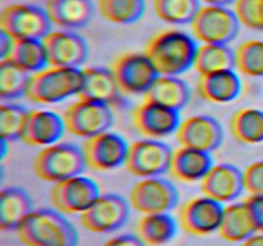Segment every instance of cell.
Listing matches in <instances>:
<instances>
[{
  "label": "cell",
  "mask_w": 263,
  "mask_h": 246,
  "mask_svg": "<svg viewBox=\"0 0 263 246\" xmlns=\"http://www.w3.org/2000/svg\"><path fill=\"white\" fill-rule=\"evenodd\" d=\"M198 46L193 35L176 28H167L149 38L144 53L161 76H180L194 68Z\"/></svg>",
  "instance_id": "6da1fadb"
},
{
  "label": "cell",
  "mask_w": 263,
  "mask_h": 246,
  "mask_svg": "<svg viewBox=\"0 0 263 246\" xmlns=\"http://www.w3.org/2000/svg\"><path fill=\"white\" fill-rule=\"evenodd\" d=\"M26 246H77L76 227L54 208L32 210L15 230Z\"/></svg>",
  "instance_id": "7a4b0ae2"
},
{
  "label": "cell",
  "mask_w": 263,
  "mask_h": 246,
  "mask_svg": "<svg viewBox=\"0 0 263 246\" xmlns=\"http://www.w3.org/2000/svg\"><path fill=\"white\" fill-rule=\"evenodd\" d=\"M82 85L81 68L48 66L31 74L28 85V101L37 105H50L77 96Z\"/></svg>",
  "instance_id": "3957f363"
},
{
  "label": "cell",
  "mask_w": 263,
  "mask_h": 246,
  "mask_svg": "<svg viewBox=\"0 0 263 246\" xmlns=\"http://www.w3.org/2000/svg\"><path fill=\"white\" fill-rule=\"evenodd\" d=\"M86 168L84 149L72 142H57L45 146L33 159L36 176L50 183H58L79 176Z\"/></svg>",
  "instance_id": "277c9868"
},
{
  "label": "cell",
  "mask_w": 263,
  "mask_h": 246,
  "mask_svg": "<svg viewBox=\"0 0 263 246\" xmlns=\"http://www.w3.org/2000/svg\"><path fill=\"white\" fill-rule=\"evenodd\" d=\"M240 22L234 9L220 5L200 7L190 23L192 35L200 44H221L229 45L236 38L240 30Z\"/></svg>",
  "instance_id": "5b68a950"
},
{
  "label": "cell",
  "mask_w": 263,
  "mask_h": 246,
  "mask_svg": "<svg viewBox=\"0 0 263 246\" xmlns=\"http://www.w3.org/2000/svg\"><path fill=\"white\" fill-rule=\"evenodd\" d=\"M51 26L45 9L28 3L8 5L0 14V31L14 40H43Z\"/></svg>",
  "instance_id": "8992f818"
},
{
  "label": "cell",
  "mask_w": 263,
  "mask_h": 246,
  "mask_svg": "<svg viewBox=\"0 0 263 246\" xmlns=\"http://www.w3.org/2000/svg\"><path fill=\"white\" fill-rule=\"evenodd\" d=\"M121 91L125 95H145L161 74L145 53L121 54L110 64Z\"/></svg>",
  "instance_id": "52a82bcc"
},
{
  "label": "cell",
  "mask_w": 263,
  "mask_h": 246,
  "mask_svg": "<svg viewBox=\"0 0 263 246\" xmlns=\"http://www.w3.org/2000/svg\"><path fill=\"white\" fill-rule=\"evenodd\" d=\"M172 154L171 146L163 141L144 137L130 144L125 167L139 178L161 177L170 171Z\"/></svg>",
  "instance_id": "ba28073f"
},
{
  "label": "cell",
  "mask_w": 263,
  "mask_h": 246,
  "mask_svg": "<svg viewBox=\"0 0 263 246\" xmlns=\"http://www.w3.org/2000/svg\"><path fill=\"white\" fill-rule=\"evenodd\" d=\"M63 118L67 131L85 140L109 131L115 123L112 108L82 99L69 104L64 110Z\"/></svg>",
  "instance_id": "9c48e42d"
},
{
  "label": "cell",
  "mask_w": 263,
  "mask_h": 246,
  "mask_svg": "<svg viewBox=\"0 0 263 246\" xmlns=\"http://www.w3.org/2000/svg\"><path fill=\"white\" fill-rule=\"evenodd\" d=\"M177 187L162 177H148L136 182L130 190L131 208L140 214L168 213L179 204Z\"/></svg>",
  "instance_id": "30bf717a"
},
{
  "label": "cell",
  "mask_w": 263,
  "mask_h": 246,
  "mask_svg": "<svg viewBox=\"0 0 263 246\" xmlns=\"http://www.w3.org/2000/svg\"><path fill=\"white\" fill-rule=\"evenodd\" d=\"M130 207V201L120 195L100 194L94 204L80 215V222L92 233L115 232L128 220Z\"/></svg>",
  "instance_id": "8fae6325"
},
{
  "label": "cell",
  "mask_w": 263,
  "mask_h": 246,
  "mask_svg": "<svg viewBox=\"0 0 263 246\" xmlns=\"http://www.w3.org/2000/svg\"><path fill=\"white\" fill-rule=\"evenodd\" d=\"M99 196L100 190L97 182L90 177L79 174L54 183L50 201L54 209L63 214L81 215Z\"/></svg>",
  "instance_id": "7c38bea8"
},
{
  "label": "cell",
  "mask_w": 263,
  "mask_h": 246,
  "mask_svg": "<svg viewBox=\"0 0 263 246\" xmlns=\"http://www.w3.org/2000/svg\"><path fill=\"white\" fill-rule=\"evenodd\" d=\"M134 128L145 138L162 140L176 135L181 123L180 112L144 99L131 114Z\"/></svg>",
  "instance_id": "4fadbf2b"
},
{
  "label": "cell",
  "mask_w": 263,
  "mask_h": 246,
  "mask_svg": "<svg viewBox=\"0 0 263 246\" xmlns=\"http://www.w3.org/2000/svg\"><path fill=\"white\" fill-rule=\"evenodd\" d=\"M128 146L122 136L112 131L86 138L82 149L87 168L97 172H108L125 166Z\"/></svg>",
  "instance_id": "5bb4252c"
},
{
  "label": "cell",
  "mask_w": 263,
  "mask_h": 246,
  "mask_svg": "<svg viewBox=\"0 0 263 246\" xmlns=\"http://www.w3.org/2000/svg\"><path fill=\"white\" fill-rule=\"evenodd\" d=\"M222 202L203 194L187 200L179 212L180 225L193 236H210L218 232L222 220Z\"/></svg>",
  "instance_id": "9a60e30c"
},
{
  "label": "cell",
  "mask_w": 263,
  "mask_h": 246,
  "mask_svg": "<svg viewBox=\"0 0 263 246\" xmlns=\"http://www.w3.org/2000/svg\"><path fill=\"white\" fill-rule=\"evenodd\" d=\"M125 96L110 68L89 67L82 69V85L77 95L79 99L105 104L112 109H122L128 105Z\"/></svg>",
  "instance_id": "2e32d148"
},
{
  "label": "cell",
  "mask_w": 263,
  "mask_h": 246,
  "mask_svg": "<svg viewBox=\"0 0 263 246\" xmlns=\"http://www.w3.org/2000/svg\"><path fill=\"white\" fill-rule=\"evenodd\" d=\"M49 66L80 68L89 56V45L80 33L68 30L50 31L43 38Z\"/></svg>",
  "instance_id": "e0dca14e"
},
{
  "label": "cell",
  "mask_w": 263,
  "mask_h": 246,
  "mask_svg": "<svg viewBox=\"0 0 263 246\" xmlns=\"http://www.w3.org/2000/svg\"><path fill=\"white\" fill-rule=\"evenodd\" d=\"M225 137L222 125L216 118L205 114H197L181 120L176 132L180 146L213 153L221 148Z\"/></svg>",
  "instance_id": "ac0fdd59"
},
{
  "label": "cell",
  "mask_w": 263,
  "mask_h": 246,
  "mask_svg": "<svg viewBox=\"0 0 263 246\" xmlns=\"http://www.w3.org/2000/svg\"><path fill=\"white\" fill-rule=\"evenodd\" d=\"M202 192L222 204L234 202L246 191L243 171L229 163L213 164L200 182Z\"/></svg>",
  "instance_id": "d6986e66"
},
{
  "label": "cell",
  "mask_w": 263,
  "mask_h": 246,
  "mask_svg": "<svg viewBox=\"0 0 263 246\" xmlns=\"http://www.w3.org/2000/svg\"><path fill=\"white\" fill-rule=\"evenodd\" d=\"M66 131L63 115L54 110H30L22 141L26 145L45 148L59 142Z\"/></svg>",
  "instance_id": "ffe728a7"
},
{
  "label": "cell",
  "mask_w": 263,
  "mask_h": 246,
  "mask_svg": "<svg viewBox=\"0 0 263 246\" xmlns=\"http://www.w3.org/2000/svg\"><path fill=\"white\" fill-rule=\"evenodd\" d=\"M44 9L51 25L68 31L89 25L95 13L91 0H45Z\"/></svg>",
  "instance_id": "44dd1931"
},
{
  "label": "cell",
  "mask_w": 263,
  "mask_h": 246,
  "mask_svg": "<svg viewBox=\"0 0 263 246\" xmlns=\"http://www.w3.org/2000/svg\"><path fill=\"white\" fill-rule=\"evenodd\" d=\"M197 91L203 100L212 104H229L241 94V81L235 69L200 74Z\"/></svg>",
  "instance_id": "7402d4cb"
},
{
  "label": "cell",
  "mask_w": 263,
  "mask_h": 246,
  "mask_svg": "<svg viewBox=\"0 0 263 246\" xmlns=\"http://www.w3.org/2000/svg\"><path fill=\"white\" fill-rule=\"evenodd\" d=\"M212 167L213 159L211 153L180 146L172 154L168 173L179 182L195 183L202 182Z\"/></svg>",
  "instance_id": "603a6c76"
},
{
  "label": "cell",
  "mask_w": 263,
  "mask_h": 246,
  "mask_svg": "<svg viewBox=\"0 0 263 246\" xmlns=\"http://www.w3.org/2000/svg\"><path fill=\"white\" fill-rule=\"evenodd\" d=\"M257 232L249 208L246 200L230 202L223 210L218 235L222 240L233 243H241Z\"/></svg>",
  "instance_id": "cb8c5ba5"
},
{
  "label": "cell",
  "mask_w": 263,
  "mask_h": 246,
  "mask_svg": "<svg viewBox=\"0 0 263 246\" xmlns=\"http://www.w3.org/2000/svg\"><path fill=\"white\" fill-rule=\"evenodd\" d=\"M33 210V201L25 189L5 187L0 192V228L15 231Z\"/></svg>",
  "instance_id": "d4e9b609"
},
{
  "label": "cell",
  "mask_w": 263,
  "mask_h": 246,
  "mask_svg": "<svg viewBox=\"0 0 263 246\" xmlns=\"http://www.w3.org/2000/svg\"><path fill=\"white\" fill-rule=\"evenodd\" d=\"M192 97V91L185 81L179 76H159L144 95V99L152 100L164 105L170 109L181 112L187 107Z\"/></svg>",
  "instance_id": "484cf974"
},
{
  "label": "cell",
  "mask_w": 263,
  "mask_h": 246,
  "mask_svg": "<svg viewBox=\"0 0 263 246\" xmlns=\"http://www.w3.org/2000/svg\"><path fill=\"white\" fill-rule=\"evenodd\" d=\"M177 232V222L168 213L144 214L136 223L135 233L146 246H163Z\"/></svg>",
  "instance_id": "4316f807"
},
{
  "label": "cell",
  "mask_w": 263,
  "mask_h": 246,
  "mask_svg": "<svg viewBox=\"0 0 263 246\" xmlns=\"http://www.w3.org/2000/svg\"><path fill=\"white\" fill-rule=\"evenodd\" d=\"M233 137L243 145H258L263 142V109L241 108L230 119Z\"/></svg>",
  "instance_id": "83f0119b"
},
{
  "label": "cell",
  "mask_w": 263,
  "mask_h": 246,
  "mask_svg": "<svg viewBox=\"0 0 263 246\" xmlns=\"http://www.w3.org/2000/svg\"><path fill=\"white\" fill-rule=\"evenodd\" d=\"M194 69L200 74L235 69V51L229 45L202 44L198 46Z\"/></svg>",
  "instance_id": "f1b7e54d"
},
{
  "label": "cell",
  "mask_w": 263,
  "mask_h": 246,
  "mask_svg": "<svg viewBox=\"0 0 263 246\" xmlns=\"http://www.w3.org/2000/svg\"><path fill=\"white\" fill-rule=\"evenodd\" d=\"M97 7L105 20L118 26L133 25L145 14V0H98Z\"/></svg>",
  "instance_id": "f546056e"
},
{
  "label": "cell",
  "mask_w": 263,
  "mask_h": 246,
  "mask_svg": "<svg viewBox=\"0 0 263 246\" xmlns=\"http://www.w3.org/2000/svg\"><path fill=\"white\" fill-rule=\"evenodd\" d=\"M7 59L31 74L49 66L43 40H14Z\"/></svg>",
  "instance_id": "4dcf8cb0"
},
{
  "label": "cell",
  "mask_w": 263,
  "mask_h": 246,
  "mask_svg": "<svg viewBox=\"0 0 263 246\" xmlns=\"http://www.w3.org/2000/svg\"><path fill=\"white\" fill-rule=\"evenodd\" d=\"M200 7V0H153L157 17L174 26L190 25Z\"/></svg>",
  "instance_id": "1f68e13d"
},
{
  "label": "cell",
  "mask_w": 263,
  "mask_h": 246,
  "mask_svg": "<svg viewBox=\"0 0 263 246\" xmlns=\"http://www.w3.org/2000/svg\"><path fill=\"white\" fill-rule=\"evenodd\" d=\"M31 73L13 61L0 60V96L3 100H13L26 96Z\"/></svg>",
  "instance_id": "d6a6232c"
},
{
  "label": "cell",
  "mask_w": 263,
  "mask_h": 246,
  "mask_svg": "<svg viewBox=\"0 0 263 246\" xmlns=\"http://www.w3.org/2000/svg\"><path fill=\"white\" fill-rule=\"evenodd\" d=\"M235 69L251 78L263 77V40L251 38L236 48Z\"/></svg>",
  "instance_id": "836d02e7"
},
{
  "label": "cell",
  "mask_w": 263,
  "mask_h": 246,
  "mask_svg": "<svg viewBox=\"0 0 263 246\" xmlns=\"http://www.w3.org/2000/svg\"><path fill=\"white\" fill-rule=\"evenodd\" d=\"M30 110L20 104L4 102L0 107V135L2 140H22Z\"/></svg>",
  "instance_id": "e575fe53"
},
{
  "label": "cell",
  "mask_w": 263,
  "mask_h": 246,
  "mask_svg": "<svg viewBox=\"0 0 263 246\" xmlns=\"http://www.w3.org/2000/svg\"><path fill=\"white\" fill-rule=\"evenodd\" d=\"M234 12L241 26L253 31H263V0H236Z\"/></svg>",
  "instance_id": "d590c367"
},
{
  "label": "cell",
  "mask_w": 263,
  "mask_h": 246,
  "mask_svg": "<svg viewBox=\"0 0 263 246\" xmlns=\"http://www.w3.org/2000/svg\"><path fill=\"white\" fill-rule=\"evenodd\" d=\"M243 174L246 191L249 195H263V159L249 164Z\"/></svg>",
  "instance_id": "8d00e7d4"
},
{
  "label": "cell",
  "mask_w": 263,
  "mask_h": 246,
  "mask_svg": "<svg viewBox=\"0 0 263 246\" xmlns=\"http://www.w3.org/2000/svg\"><path fill=\"white\" fill-rule=\"evenodd\" d=\"M257 232H263V195H249L246 199Z\"/></svg>",
  "instance_id": "74e56055"
},
{
  "label": "cell",
  "mask_w": 263,
  "mask_h": 246,
  "mask_svg": "<svg viewBox=\"0 0 263 246\" xmlns=\"http://www.w3.org/2000/svg\"><path fill=\"white\" fill-rule=\"evenodd\" d=\"M102 246H146L136 233H123L105 241Z\"/></svg>",
  "instance_id": "f35d334b"
},
{
  "label": "cell",
  "mask_w": 263,
  "mask_h": 246,
  "mask_svg": "<svg viewBox=\"0 0 263 246\" xmlns=\"http://www.w3.org/2000/svg\"><path fill=\"white\" fill-rule=\"evenodd\" d=\"M13 44H14V38H12L9 35L0 31V60L7 59L9 56Z\"/></svg>",
  "instance_id": "ab89813d"
},
{
  "label": "cell",
  "mask_w": 263,
  "mask_h": 246,
  "mask_svg": "<svg viewBox=\"0 0 263 246\" xmlns=\"http://www.w3.org/2000/svg\"><path fill=\"white\" fill-rule=\"evenodd\" d=\"M240 246H263V232H256L240 243Z\"/></svg>",
  "instance_id": "60d3db41"
},
{
  "label": "cell",
  "mask_w": 263,
  "mask_h": 246,
  "mask_svg": "<svg viewBox=\"0 0 263 246\" xmlns=\"http://www.w3.org/2000/svg\"><path fill=\"white\" fill-rule=\"evenodd\" d=\"M204 5H220V7H229L233 4L236 0H200Z\"/></svg>",
  "instance_id": "b9f144b4"
},
{
  "label": "cell",
  "mask_w": 263,
  "mask_h": 246,
  "mask_svg": "<svg viewBox=\"0 0 263 246\" xmlns=\"http://www.w3.org/2000/svg\"><path fill=\"white\" fill-rule=\"evenodd\" d=\"M33 2H39V0H33Z\"/></svg>",
  "instance_id": "7bdbcfd3"
}]
</instances>
